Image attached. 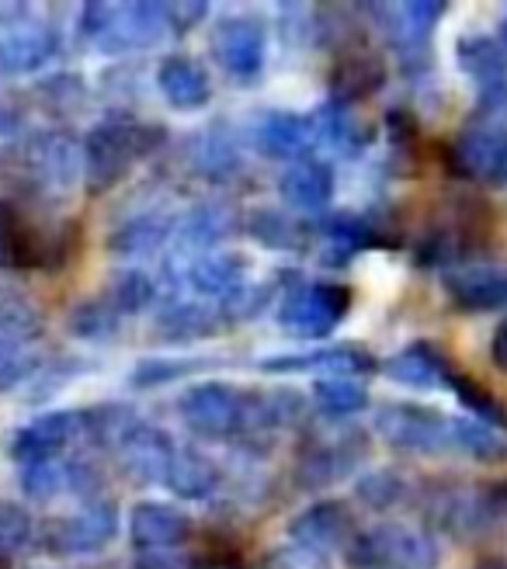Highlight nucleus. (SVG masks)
<instances>
[{"label": "nucleus", "mask_w": 507, "mask_h": 569, "mask_svg": "<svg viewBox=\"0 0 507 569\" xmlns=\"http://www.w3.org/2000/svg\"><path fill=\"white\" fill-rule=\"evenodd\" d=\"M119 531V507L111 500L88 503L80 515L70 518H49L39 531L42 552L56 559H70V556H91L101 552Z\"/></svg>", "instance_id": "nucleus-4"}, {"label": "nucleus", "mask_w": 507, "mask_h": 569, "mask_svg": "<svg viewBox=\"0 0 507 569\" xmlns=\"http://www.w3.org/2000/svg\"><path fill=\"white\" fill-rule=\"evenodd\" d=\"M212 56L216 63L227 70L230 77H240V80H254L261 77L265 70V52H268V32L258 18H222L216 28H212Z\"/></svg>", "instance_id": "nucleus-9"}, {"label": "nucleus", "mask_w": 507, "mask_h": 569, "mask_svg": "<svg viewBox=\"0 0 507 569\" xmlns=\"http://www.w3.org/2000/svg\"><path fill=\"white\" fill-rule=\"evenodd\" d=\"M28 178H39L42 188H70L83 170V147L63 132H42L24 150Z\"/></svg>", "instance_id": "nucleus-15"}, {"label": "nucleus", "mask_w": 507, "mask_h": 569, "mask_svg": "<svg viewBox=\"0 0 507 569\" xmlns=\"http://www.w3.org/2000/svg\"><path fill=\"white\" fill-rule=\"evenodd\" d=\"M268 569H330V562L324 552H314L306 546H286L271 552Z\"/></svg>", "instance_id": "nucleus-51"}, {"label": "nucleus", "mask_w": 507, "mask_h": 569, "mask_svg": "<svg viewBox=\"0 0 507 569\" xmlns=\"http://www.w3.org/2000/svg\"><path fill=\"white\" fill-rule=\"evenodd\" d=\"M314 126H317V139H324L327 147H334L337 153H345V157H358L376 136L372 126L361 122L348 104H334V101H327L317 111Z\"/></svg>", "instance_id": "nucleus-27"}, {"label": "nucleus", "mask_w": 507, "mask_h": 569, "mask_svg": "<svg viewBox=\"0 0 507 569\" xmlns=\"http://www.w3.org/2000/svg\"><path fill=\"white\" fill-rule=\"evenodd\" d=\"M18 122H21L18 111H14L11 104L0 101V132H14V129H18Z\"/></svg>", "instance_id": "nucleus-56"}, {"label": "nucleus", "mask_w": 507, "mask_h": 569, "mask_svg": "<svg viewBox=\"0 0 507 569\" xmlns=\"http://www.w3.org/2000/svg\"><path fill=\"white\" fill-rule=\"evenodd\" d=\"M32 535H36L32 515L18 503L0 500V562L14 559L18 552H24L28 546H32Z\"/></svg>", "instance_id": "nucleus-42"}, {"label": "nucleus", "mask_w": 507, "mask_h": 569, "mask_svg": "<svg viewBox=\"0 0 507 569\" xmlns=\"http://www.w3.org/2000/svg\"><path fill=\"white\" fill-rule=\"evenodd\" d=\"M314 24H317V42L320 46H348V42H358L355 14H345V11L314 14Z\"/></svg>", "instance_id": "nucleus-49"}, {"label": "nucleus", "mask_w": 507, "mask_h": 569, "mask_svg": "<svg viewBox=\"0 0 507 569\" xmlns=\"http://www.w3.org/2000/svg\"><path fill=\"white\" fill-rule=\"evenodd\" d=\"M448 8L441 4V0H407V4H400V14H397V24L407 42H425L431 28L441 21Z\"/></svg>", "instance_id": "nucleus-45"}, {"label": "nucleus", "mask_w": 507, "mask_h": 569, "mask_svg": "<svg viewBox=\"0 0 507 569\" xmlns=\"http://www.w3.org/2000/svg\"><path fill=\"white\" fill-rule=\"evenodd\" d=\"M77 438H80V413L60 410V413H46L32 423L18 427L8 451H11V459L21 466L56 462L60 459V451Z\"/></svg>", "instance_id": "nucleus-10"}, {"label": "nucleus", "mask_w": 507, "mask_h": 569, "mask_svg": "<svg viewBox=\"0 0 507 569\" xmlns=\"http://www.w3.org/2000/svg\"><path fill=\"white\" fill-rule=\"evenodd\" d=\"M175 448L178 445L167 438L160 427L143 423L119 448V466H122V472L132 482H139V487H150V482H163L167 479V469H171V459H175Z\"/></svg>", "instance_id": "nucleus-17"}, {"label": "nucleus", "mask_w": 507, "mask_h": 569, "mask_svg": "<svg viewBox=\"0 0 507 569\" xmlns=\"http://www.w3.org/2000/svg\"><path fill=\"white\" fill-rule=\"evenodd\" d=\"M258 150L271 160H306V150L314 147L317 126L314 116H296V111H271L258 126Z\"/></svg>", "instance_id": "nucleus-21"}, {"label": "nucleus", "mask_w": 507, "mask_h": 569, "mask_svg": "<svg viewBox=\"0 0 507 569\" xmlns=\"http://www.w3.org/2000/svg\"><path fill=\"white\" fill-rule=\"evenodd\" d=\"M167 32H171V4H126L116 11V21L98 46L108 52L153 46Z\"/></svg>", "instance_id": "nucleus-18"}, {"label": "nucleus", "mask_w": 507, "mask_h": 569, "mask_svg": "<svg viewBox=\"0 0 507 569\" xmlns=\"http://www.w3.org/2000/svg\"><path fill=\"white\" fill-rule=\"evenodd\" d=\"M445 163L463 181L507 184V129L497 122H469L448 147Z\"/></svg>", "instance_id": "nucleus-6"}, {"label": "nucleus", "mask_w": 507, "mask_h": 569, "mask_svg": "<svg viewBox=\"0 0 507 569\" xmlns=\"http://www.w3.org/2000/svg\"><path fill=\"white\" fill-rule=\"evenodd\" d=\"M119 320L122 317L105 299H83L67 312V330L77 340H105L119 330Z\"/></svg>", "instance_id": "nucleus-37"}, {"label": "nucleus", "mask_w": 507, "mask_h": 569, "mask_svg": "<svg viewBox=\"0 0 507 569\" xmlns=\"http://www.w3.org/2000/svg\"><path fill=\"white\" fill-rule=\"evenodd\" d=\"M216 330H219L216 312L199 302L171 306L153 327L157 340H163V345H199V340H209Z\"/></svg>", "instance_id": "nucleus-28"}, {"label": "nucleus", "mask_w": 507, "mask_h": 569, "mask_svg": "<svg viewBox=\"0 0 507 569\" xmlns=\"http://www.w3.org/2000/svg\"><path fill=\"white\" fill-rule=\"evenodd\" d=\"M351 309V289L348 284H302V289H292L278 309V327L289 337L299 340H317L327 337L337 323L348 317Z\"/></svg>", "instance_id": "nucleus-3"}, {"label": "nucleus", "mask_w": 507, "mask_h": 569, "mask_svg": "<svg viewBox=\"0 0 507 569\" xmlns=\"http://www.w3.org/2000/svg\"><path fill=\"white\" fill-rule=\"evenodd\" d=\"M309 410V396L292 389V386H281L271 392H261V423L265 431L268 427H292L306 417Z\"/></svg>", "instance_id": "nucleus-41"}, {"label": "nucleus", "mask_w": 507, "mask_h": 569, "mask_svg": "<svg viewBox=\"0 0 507 569\" xmlns=\"http://www.w3.org/2000/svg\"><path fill=\"white\" fill-rule=\"evenodd\" d=\"M219 237H222V216L216 209H191L171 230V240H175L178 253L188 258V264L195 258H202V253H209V247Z\"/></svg>", "instance_id": "nucleus-33"}, {"label": "nucleus", "mask_w": 507, "mask_h": 569, "mask_svg": "<svg viewBox=\"0 0 507 569\" xmlns=\"http://www.w3.org/2000/svg\"><path fill=\"white\" fill-rule=\"evenodd\" d=\"M490 358L500 372H507V320L494 330V340H490Z\"/></svg>", "instance_id": "nucleus-55"}, {"label": "nucleus", "mask_w": 507, "mask_h": 569, "mask_svg": "<svg viewBox=\"0 0 507 569\" xmlns=\"http://www.w3.org/2000/svg\"><path fill=\"white\" fill-rule=\"evenodd\" d=\"M195 163H199L206 174H230V170L240 167V157H237V147L227 139V136H219V132H209L202 142H199V157H195Z\"/></svg>", "instance_id": "nucleus-47"}, {"label": "nucleus", "mask_w": 507, "mask_h": 569, "mask_svg": "<svg viewBox=\"0 0 507 569\" xmlns=\"http://www.w3.org/2000/svg\"><path fill=\"white\" fill-rule=\"evenodd\" d=\"M445 296L463 312H497L507 306V274L490 264H456L445 271Z\"/></svg>", "instance_id": "nucleus-14"}, {"label": "nucleus", "mask_w": 507, "mask_h": 569, "mask_svg": "<svg viewBox=\"0 0 507 569\" xmlns=\"http://www.w3.org/2000/svg\"><path fill=\"white\" fill-rule=\"evenodd\" d=\"M314 400L327 417H351L369 407V389L361 379H317Z\"/></svg>", "instance_id": "nucleus-34"}, {"label": "nucleus", "mask_w": 507, "mask_h": 569, "mask_svg": "<svg viewBox=\"0 0 507 569\" xmlns=\"http://www.w3.org/2000/svg\"><path fill=\"white\" fill-rule=\"evenodd\" d=\"M178 413L199 438H227L243 427V392L227 382H199L178 396Z\"/></svg>", "instance_id": "nucleus-7"}, {"label": "nucleus", "mask_w": 507, "mask_h": 569, "mask_svg": "<svg viewBox=\"0 0 507 569\" xmlns=\"http://www.w3.org/2000/svg\"><path fill=\"white\" fill-rule=\"evenodd\" d=\"M497 42H500V49L507 52V14H504V21H500V36H497Z\"/></svg>", "instance_id": "nucleus-57"}, {"label": "nucleus", "mask_w": 507, "mask_h": 569, "mask_svg": "<svg viewBox=\"0 0 507 569\" xmlns=\"http://www.w3.org/2000/svg\"><path fill=\"white\" fill-rule=\"evenodd\" d=\"M247 226H250V237L258 240L261 247H268V250L296 253V250L306 247V226L289 209L261 206V209L250 212Z\"/></svg>", "instance_id": "nucleus-29"}, {"label": "nucleus", "mask_w": 507, "mask_h": 569, "mask_svg": "<svg viewBox=\"0 0 507 569\" xmlns=\"http://www.w3.org/2000/svg\"><path fill=\"white\" fill-rule=\"evenodd\" d=\"M21 490L32 500H52L60 490H67V462H36L21 466Z\"/></svg>", "instance_id": "nucleus-46"}, {"label": "nucleus", "mask_w": 507, "mask_h": 569, "mask_svg": "<svg viewBox=\"0 0 507 569\" xmlns=\"http://www.w3.org/2000/svg\"><path fill=\"white\" fill-rule=\"evenodd\" d=\"M167 240H171V222H167L163 216H139V219H129L126 226H119V230L111 233L108 250L119 253V258L139 261V258L157 253Z\"/></svg>", "instance_id": "nucleus-30"}, {"label": "nucleus", "mask_w": 507, "mask_h": 569, "mask_svg": "<svg viewBox=\"0 0 507 569\" xmlns=\"http://www.w3.org/2000/svg\"><path fill=\"white\" fill-rule=\"evenodd\" d=\"M445 386L456 392V400L469 410V413H476V420H484V423H504L507 427V407L497 400V396L484 386V382H476L473 376H463V372H448V379H445Z\"/></svg>", "instance_id": "nucleus-35"}, {"label": "nucleus", "mask_w": 507, "mask_h": 569, "mask_svg": "<svg viewBox=\"0 0 507 569\" xmlns=\"http://www.w3.org/2000/svg\"><path fill=\"white\" fill-rule=\"evenodd\" d=\"M247 274V258L237 250H219V253H202L188 264V281L199 296H222L227 299L233 289L243 284Z\"/></svg>", "instance_id": "nucleus-25"}, {"label": "nucleus", "mask_w": 507, "mask_h": 569, "mask_svg": "<svg viewBox=\"0 0 507 569\" xmlns=\"http://www.w3.org/2000/svg\"><path fill=\"white\" fill-rule=\"evenodd\" d=\"M389 77V67L372 49H348L341 60L334 63L330 73V101L334 104H355L361 98H372L382 91Z\"/></svg>", "instance_id": "nucleus-16"}, {"label": "nucleus", "mask_w": 507, "mask_h": 569, "mask_svg": "<svg viewBox=\"0 0 507 569\" xmlns=\"http://www.w3.org/2000/svg\"><path fill=\"white\" fill-rule=\"evenodd\" d=\"M212 358H143L132 368V386L136 389H157L167 382H178L185 376L202 372V368H212Z\"/></svg>", "instance_id": "nucleus-36"}, {"label": "nucleus", "mask_w": 507, "mask_h": 569, "mask_svg": "<svg viewBox=\"0 0 507 569\" xmlns=\"http://www.w3.org/2000/svg\"><path fill=\"white\" fill-rule=\"evenodd\" d=\"M355 535H358L355 515L341 500H320L314 507H306L302 515L289 525L292 542L314 549V552H327V549H341L345 552Z\"/></svg>", "instance_id": "nucleus-12"}, {"label": "nucleus", "mask_w": 507, "mask_h": 569, "mask_svg": "<svg viewBox=\"0 0 507 569\" xmlns=\"http://www.w3.org/2000/svg\"><path fill=\"white\" fill-rule=\"evenodd\" d=\"M484 569H507L504 562H497V566H484Z\"/></svg>", "instance_id": "nucleus-58"}, {"label": "nucleus", "mask_w": 507, "mask_h": 569, "mask_svg": "<svg viewBox=\"0 0 507 569\" xmlns=\"http://www.w3.org/2000/svg\"><path fill=\"white\" fill-rule=\"evenodd\" d=\"M163 129L153 122H139L129 111H111L83 139V174L91 191H108L119 184L136 160H143L163 147Z\"/></svg>", "instance_id": "nucleus-1"}, {"label": "nucleus", "mask_w": 507, "mask_h": 569, "mask_svg": "<svg viewBox=\"0 0 507 569\" xmlns=\"http://www.w3.org/2000/svg\"><path fill=\"white\" fill-rule=\"evenodd\" d=\"M355 493H358V500L365 507L389 510V507H397L407 497V482H404L400 472H392V469H372V472H365L358 479Z\"/></svg>", "instance_id": "nucleus-40"}, {"label": "nucleus", "mask_w": 507, "mask_h": 569, "mask_svg": "<svg viewBox=\"0 0 507 569\" xmlns=\"http://www.w3.org/2000/svg\"><path fill=\"white\" fill-rule=\"evenodd\" d=\"M163 482L181 500H209L219 490L222 469L209 459L206 451L185 445V448H175V459H171V469H167Z\"/></svg>", "instance_id": "nucleus-23"}, {"label": "nucleus", "mask_w": 507, "mask_h": 569, "mask_svg": "<svg viewBox=\"0 0 507 569\" xmlns=\"http://www.w3.org/2000/svg\"><path fill=\"white\" fill-rule=\"evenodd\" d=\"M456 56H459V67L484 80V88L490 83H504V73H507V52L500 49L497 39L490 36H463L459 46H456Z\"/></svg>", "instance_id": "nucleus-31"}, {"label": "nucleus", "mask_w": 507, "mask_h": 569, "mask_svg": "<svg viewBox=\"0 0 507 569\" xmlns=\"http://www.w3.org/2000/svg\"><path fill=\"white\" fill-rule=\"evenodd\" d=\"M453 445L469 451L480 462H497L504 455V441L490 423L476 417H453Z\"/></svg>", "instance_id": "nucleus-39"}, {"label": "nucleus", "mask_w": 507, "mask_h": 569, "mask_svg": "<svg viewBox=\"0 0 507 569\" xmlns=\"http://www.w3.org/2000/svg\"><path fill=\"white\" fill-rule=\"evenodd\" d=\"M386 129H389V147L397 150L400 157L417 147L420 129H417L414 111H407V108H389L386 111Z\"/></svg>", "instance_id": "nucleus-50"}, {"label": "nucleus", "mask_w": 507, "mask_h": 569, "mask_svg": "<svg viewBox=\"0 0 507 569\" xmlns=\"http://www.w3.org/2000/svg\"><path fill=\"white\" fill-rule=\"evenodd\" d=\"M60 52V36L46 24H24L0 36V73H32L42 70Z\"/></svg>", "instance_id": "nucleus-22"}, {"label": "nucleus", "mask_w": 507, "mask_h": 569, "mask_svg": "<svg viewBox=\"0 0 507 569\" xmlns=\"http://www.w3.org/2000/svg\"><path fill=\"white\" fill-rule=\"evenodd\" d=\"M278 194H281V202L299 212H324L334 198V170L317 157L296 160L286 174L278 178Z\"/></svg>", "instance_id": "nucleus-20"}, {"label": "nucleus", "mask_w": 507, "mask_h": 569, "mask_svg": "<svg viewBox=\"0 0 507 569\" xmlns=\"http://www.w3.org/2000/svg\"><path fill=\"white\" fill-rule=\"evenodd\" d=\"M42 312L18 296L14 289H0V337L4 340H28L42 333Z\"/></svg>", "instance_id": "nucleus-38"}, {"label": "nucleus", "mask_w": 507, "mask_h": 569, "mask_svg": "<svg viewBox=\"0 0 507 569\" xmlns=\"http://www.w3.org/2000/svg\"><path fill=\"white\" fill-rule=\"evenodd\" d=\"M139 427H143V420L126 403H98L80 413V438L108 451H119Z\"/></svg>", "instance_id": "nucleus-26"}, {"label": "nucleus", "mask_w": 507, "mask_h": 569, "mask_svg": "<svg viewBox=\"0 0 507 569\" xmlns=\"http://www.w3.org/2000/svg\"><path fill=\"white\" fill-rule=\"evenodd\" d=\"M39 98L46 104L49 116H77V111L83 108V98H88V91H83V80L73 77V73H56L49 77L46 83H39Z\"/></svg>", "instance_id": "nucleus-43"}, {"label": "nucleus", "mask_w": 507, "mask_h": 569, "mask_svg": "<svg viewBox=\"0 0 507 569\" xmlns=\"http://www.w3.org/2000/svg\"><path fill=\"white\" fill-rule=\"evenodd\" d=\"M206 11V4H171V32H185L195 21H202Z\"/></svg>", "instance_id": "nucleus-54"}, {"label": "nucleus", "mask_w": 507, "mask_h": 569, "mask_svg": "<svg viewBox=\"0 0 507 569\" xmlns=\"http://www.w3.org/2000/svg\"><path fill=\"white\" fill-rule=\"evenodd\" d=\"M157 88L175 111H199L212 101V80L191 56H167L157 70Z\"/></svg>", "instance_id": "nucleus-19"}, {"label": "nucleus", "mask_w": 507, "mask_h": 569, "mask_svg": "<svg viewBox=\"0 0 507 569\" xmlns=\"http://www.w3.org/2000/svg\"><path fill=\"white\" fill-rule=\"evenodd\" d=\"M153 299H157V284L139 268H122L108 278L105 302L116 309L119 317H136V312H143Z\"/></svg>", "instance_id": "nucleus-32"}, {"label": "nucleus", "mask_w": 507, "mask_h": 569, "mask_svg": "<svg viewBox=\"0 0 507 569\" xmlns=\"http://www.w3.org/2000/svg\"><path fill=\"white\" fill-rule=\"evenodd\" d=\"M265 372L275 376H289V372H320L327 379H358V376H372L379 361L358 348V345H337V348H317L306 355H286V358H268L261 361Z\"/></svg>", "instance_id": "nucleus-11"}, {"label": "nucleus", "mask_w": 507, "mask_h": 569, "mask_svg": "<svg viewBox=\"0 0 507 569\" xmlns=\"http://www.w3.org/2000/svg\"><path fill=\"white\" fill-rule=\"evenodd\" d=\"M365 455H369V435L348 427V431L334 438H317L296 462V482L299 490H324L345 479Z\"/></svg>", "instance_id": "nucleus-8"}, {"label": "nucleus", "mask_w": 507, "mask_h": 569, "mask_svg": "<svg viewBox=\"0 0 507 569\" xmlns=\"http://www.w3.org/2000/svg\"><path fill=\"white\" fill-rule=\"evenodd\" d=\"M24 376H28V365L18 358V351L11 348V340L0 337V392L18 386Z\"/></svg>", "instance_id": "nucleus-53"}, {"label": "nucleus", "mask_w": 507, "mask_h": 569, "mask_svg": "<svg viewBox=\"0 0 507 569\" xmlns=\"http://www.w3.org/2000/svg\"><path fill=\"white\" fill-rule=\"evenodd\" d=\"M376 431L397 451L435 455L453 445V417L420 403H386L376 413Z\"/></svg>", "instance_id": "nucleus-5"}, {"label": "nucleus", "mask_w": 507, "mask_h": 569, "mask_svg": "<svg viewBox=\"0 0 507 569\" xmlns=\"http://www.w3.org/2000/svg\"><path fill=\"white\" fill-rule=\"evenodd\" d=\"M345 559L351 569H435L441 549L428 531L386 521L372 531H358L345 549Z\"/></svg>", "instance_id": "nucleus-2"}, {"label": "nucleus", "mask_w": 507, "mask_h": 569, "mask_svg": "<svg viewBox=\"0 0 507 569\" xmlns=\"http://www.w3.org/2000/svg\"><path fill=\"white\" fill-rule=\"evenodd\" d=\"M191 518L185 510L171 507V503H157V500H143L132 507L129 515V535L132 546L143 552H171L181 549L191 538Z\"/></svg>", "instance_id": "nucleus-13"}, {"label": "nucleus", "mask_w": 507, "mask_h": 569, "mask_svg": "<svg viewBox=\"0 0 507 569\" xmlns=\"http://www.w3.org/2000/svg\"><path fill=\"white\" fill-rule=\"evenodd\" d=\"M116 4H101V0H95V4H88L80 11V39L88 42H101L108 36L111 21H116Z\"/></svg>", "instance_id": "nucleus-52"}, {"label": "nucleus", "mask_w": 507, "mask_h": 569, "mask_svg": "<svg viewBox=\"0 0 507 569\" xmlns=\"http://www.w3.org/2000/svg\"><path fill=\"white\" fill-rule=\"evenodd\" d=\"M473 507H476V518H480V528L507 521V479L484 482V487L473 493Z\"/></svg>", "instance_id": "nucleus-48"}, {"label": "nucleus", "mask_w": 507, "mask_h": 569, "mask_svg": "<svg viewBox=\"0 0 507 569\" xmlns=\"http://www.w3.org/2000/svg\"><path fill=\"white\" fill-rule=\"evenodd\" d=\"M275 299V281H258V284H240L227 299H222V320L230 323H250L258 320Z\"/></svg>", "instance_id": "nucleus-44"}, {"label": "nucleus", "mask_w": 507, "mask_h": 569, "mask_svg": "<svg viewBox=\"0 0 507 569\" xmlns=\"http://www.w3.org/2000/svg\"><path fill=\"white\" fill-rule=\"evenodd\" d=\"M382 372H386V379L400 382V386H407V389L428 392V389L445 386L448 372H453V365L445 361V355H441L435 345H410V348H404L400 355H392V358L382 365Z\"/></svg>", "instance_id": "nucleus-24"}]
</instances>
